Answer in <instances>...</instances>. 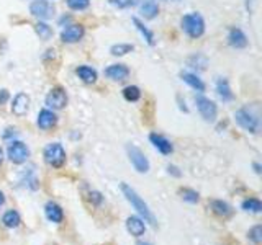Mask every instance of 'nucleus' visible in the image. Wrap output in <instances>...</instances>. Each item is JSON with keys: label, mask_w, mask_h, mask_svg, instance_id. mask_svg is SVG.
Returning a JSON list of instances; mask_svg holds the SVG:
<instances>
[{"label": "nucleus", "mask_w": 262, "mask_h": 245, "mask_svg": "<svg viewBox=\"0 0 262 245\" xmlns=\"http://www.w3.org/2000/svg\"><path fill=\"white\" fill-rule=\"evenodd\" d=\"M121 191H123L125 198L130 201L131 206H133V208L144 218V222H149L151 225H156V218H154V214L151 213V209L148 208V204L144 203L141 198H139V195L136 193V191H134L131 186H128L126 183L121 185Z\"/></svg>", "instance_id": "nucleus-1"}, {"label": "nucleus", "mask_w": 262, "mask_h": 245, "mask_svg": "<svg viewBox=\"0 0 262 245\" xmlns=\"http://www.w3.org/2000/svg\"><path fill=\"white\" fill-rule=\"evenodd\" d=\"M182 28L190 38H200L205 33V22L200 13L193 12L182 18Z\"/></svg>", "instance_id": "nucleus-2"}, {"label": "nucleus", "mask_w": 262, "mask_h": 245, "mask_svg": "<svg viewBox=\"0 0 262 245\" xmlns=\"http://www.w3.org/2000/svg\"><path fill=\"white\" fill-rule=\"evenodd\" d=\"M45 162L52 169H61L62 165L66 164V150L59 142H52V144H48L45 147Z\"/></svg>", "instance_id": "nucleus-3"}, {"label": "nucleus", "mask_w": 262, "mask_h": 245, "mask_svg": "<svg viewBox=\"0 0 262 245\" xmlns=\"http://www.w3.org/2000/svg\"><path fill=\"white\" fill-rule=\"evenodd\" d=\"M7 155L13 164H23L26 162V159L30 157V149L26 147V144H23L22 141H12L8 144Z\"/></svg>", "instance_id": "nucleus-4"}, {"label": "nucleus", "mask_w": 262, "mask_h": 245, "mask_svg": "<svg viewBox=\"0 0 262 245\" xmlns=\"http://www.w3.org/2000/svg\"><path fill=\"white\" fill-rule=\"evenodd\" d=\"M126 152H128V157L131 160V164L136 169L139 173H148L149 172V160L146 159V155L143 154L141 150L138 149L136 146H126Z\"/></svg>", "instance_id": "nucleus-5"}, {"label": "nucleus", "mask_w": 262, "mask_h": 245, "mask_svg": "<svg viewBox=\"0 0 262 245\" xmlns=\"http://www.w3.org/2000/svg\"><path fill=\"white\" fill-rule=\"evenodd\" d=\"M195 103H197V110L202 115V118L205 121H215L216 120V105L215 101H211L210 98H205L202 95L195 97Z\"/></svg>", "instance_id": "nucleus-6"}, {"label": "nucleus", "mask_w": 262, "mask_h": 245, "mask_svg": "<svg viewBox=\"0 0 262 245\" xmlns=\"http://www.w3.org/2000/svg\"><path fill=\"white\" fill-rule=\"evenodd\" d=\"M46 105L52 108V110H62L67 105V95L64 92V88L56 87L48 93L46 97Z\"/></svg>", "instance_id": "nucleus-7"}, {"label": "nucleus", "mask_w": 262, "mask_h": 245, "mask_svg": "<svg viewBox=\"0 0 262 245\" xmlns=\"http://www.w3.org/2000/svg\"><path fill=\"white\" fill-rule=\"evenodd\" d=\"M235 118L242 129L249 131V132H257L259 129V121H257L256 116H252L251 113H247L246 110H237L235 113Z\"/></svg>", "instance_id": "nucleus-8"}, {"label": "nucleus", "mask_w": 262, "mask_h": 245, "mask_svg": "<svg viewBox=\"0 0 262 245\" xmlns=\"http://www.w3.org/2000/svg\"><path fill=\"white\" fill-rule=\"evenodd\" d=\"M30 12L33 17H36L40 20H48L54 15V7H52L50 2H46V0H35V2L30 5Z\"/></svg>", "instance_id": "nucleus-9"}, {"label": "nucleus", "mask_w": 262, "mask_h": 245, "mask_svg": "<svg viewBox=\"0 0 262 245\" xmlns=\"http://www.w3.org/2000/svg\"><path fill=\"white\" fill-rule=\"evenodd\" d=\"M84 36V26L82 24H69L66 29H62L61 39L64 43H77Z\"/></svg>", "instance_id": "nucleus-10"}, {"label": "nucleus", "mask_w": 262, "mask_h": 245, "mask_svg": "<svg viewBox=\"0 0 262 245\" xmlns=\"http://www.w3.org/2000/svg\"><path fill=\"white\" fill-rule=\"evenodd\" d=\"M126 229L128 232L133 235V237H141L146 232V224H144L143 219H139L138 216H130L126 219Z\"/></svg>", "instance_id": "nucleus-11"}, {"label": "nucleus", "mask_w": 262, "mask_h": 245, "mask_svg": "<svg viewBox=\"0 0 262 245\" xmlns=\"http://www.w3.org/2000/svg\"><path fill=\"white\" fill-rule=\"evenodd\" d=\"M28 108H30V97H28L26 93H18V95L13 98V101H12L13 115H17V116L26 115Z\"/></svg>", "instance_id": "nucleus-12"}, {"label": "nucleus", "mask_w": 262, "mask_h": 245, "mask_svg": "<svg viewBox=\"0 0 262 245\" xmlns=\"http://www.w3.org/2000/svg\"><path fill=\"white\" fill-rule=\"evenodd\" d=\"M149 141L153 142V146L156 147V149L161 152L162 155H169V154H172V150H174V147L171 144V141H167L166 137L161 136V134H156V132H153L151 136H149Z\"/></svg>", "instance_id": "nucleus-13"}, {"label": "nucleus", "mask_w": 262, "mask_h": 245, "mask_svg": "<svg viewBox=\"0 0 262 245\" xmlns=\"http://www.w3.org/2000/svg\"><path fill=\"white\" fill-rule=\"evenodd\" d=\"M45 214H46V218L54 224H61L62 220H64V211H62L59 204L52 203V201H50V203L45 206Z\"/></svg>", "instance_id": "nucleus-14"}, {"label": "nucleus", "mask_w": 262, "mask_h": 245, "mask_svg": "<svg viewBox=\"0 0 262 245\" xmlns=\"http://www.w3.org/2000/svg\"><path fill=\"white\" fill-rule=\"evenodd\" d=\"M105 75L111 80H125L130 75V69L125 64H113L105 69Z\"/></svg>", "instance_id": "nucleus-15"}, {"label": "nucleus", "mask_w": 262, "mask_h": 245, "mask_svg": "<svg viewBox=\"0 0 262 245\" xmlns=\"http://www.w3.org/2000/svg\"><path fill=\"white\" fill-rule=\"evenodd\" d=\"M57 122V116L50 110H41L40 115H38V127L40 129H51L54 127Z\"/></svg>", "instance_id": "nucleus-16"}, {"label": "nucleus", "mask_w": 262, "mask_h": 245, "mask_svg": "<svg viewBox=\"0 0 262 245\" xmlns=\"http://www.w3.org/2000/svg\"><path fill=\"white\" fill-rule=\"evenodd\" d=\"M228 41L233 48L236 49H241V48H246L247 46V38L246 34L241 31L239 28H231L230 29V34H228Z\"/></svg>", "instance_id": "nucleus-17"}, {"label": "nucleus", "mask_w": 262, "mask_h": 245, "mask_svg": "<svg viewBox=\"0 0 262 245\" xmlns=\"http://www.w3.org/2000/svg\"><path fill=\"white\" fill-rule=\"evenodd\" d=\"M210 208H211L213 213H215L216 216H220V218H223V219L230 218V216L233 214L231 206L228 204L226 201H221V199H213L210 203Z\"/></svg>", "instance_id": "nucleus-18"}, {"label": "nucleus", "mask_w": 262, "mask_h": 245, "mask_svg": "<svg viewBox=\"0 0 262 245\" xmlns=\"http://www.w3.org/2000/svg\"><path fill=\"white\" fill-rule=\"evenodd\" d=\"M216 90H218V95H220L223 101H231L233 98H235L226 78H220V80L216 82Z\"/></svg>", "instance_id": "nucleus-19"}, {"label": "nucleus", "mask_w": 262, "mask_h": 245, "mask_svg": "<svg viewBox=\"0 0 262 245\" xmlns=\"http://www.w3.org/2000/svg\"><path fill=\"white\" fill-rule=\"evenodd\" d=\"M159 13V7L154 0H144V3L141 5V15L146 20H153L156 18Z\"/></svg>", "instance_id": "nucleus-20"}, {"label": "nucleus", "mask_w": 262, "mask_h": 245, "mask_svg": "<svg viewBox=\"0 0 262 245\" xmlns=\"http://www.w3.org/2000/svg\"><path fill=\"white\" fill-rule=\"evenodd\" d=\"M2 222L8 229H15V227H18V225H20L22 218H20V214H18L15 209H12V211H7V213L3 214Z\"/></svg>", "instance_id": "nucleus-21"}, {"label": "nucleus", "mask_w": 262, "mask_h": 245, "mask_svg": "<svg viewBox=\"0 0 262 245\" xmlns=\"http://www.w3.org/2000/svg\"><path fill=\"white\" fill-rule=\"evenodd\" d=\"M76 74L79 75L80 80L85 82V83H94V82L97 80V72H95L92 67H89V66H80V67H77Z\"/></svg>", "instance_id": "nucleus-22"}, {"label": "nucleus", "mask_w": 262, "mask_h": 245, "mask_svg": "<svg viewBox=\"0 0 262 245\" xmlns=\"http://www.w3.org/2000/svg\"><path fill=\"white\" fill-rule=\"evenodd\" d=\"M181 77H182L183 82L188 83V85L193 88V90H197V92H205V83H203L197 75H193V74H188V72H183Z\"/></svg>", "instance_id": "nucleus-23"}, {"label": "nucleus", "mask_w": 262, "mask_h": 245, "mask_svg": "<svg viewBox=\"0 0 262 245\" xmlns=\"http://www.w3.org/2000/svg\"><path fill=\"white\" fill-rule=\"evenodd\" d=\"M241 208L246 211V213H261L262 211V203L257 198H247L242 201Z\"/></svg>", "instance_id": "nucleus-24"}, {"label": "nucleus", "mask_w": 262, "mask_h": 245, "mask_svg": "<svg viewBox=\"0 0 262 245\" xmlns=\"http://www.w3.org/2000/svg\"><path fill=\"white\" fill-rule=\"evenodd\" d=\"M133 23H134V26L139 29V33L144 36V39L148 41V44H151V46H153V44H154V34H153L151 29H148L146 26H144L139 18H133Z\"/></svg>", "instance_id": "nucleus-25"}, {"label": "nucleus", "mask_w": 262, "mask_h": 245, "mask_svg": "<svg viewBox=\"0 0 262 245\" xmlns=\"http://www.w3.org/2000/svg\"><path fill=\"white\" fill-rule=\"evenodd\" d=\"M123 97L128 101H138L139 98H141V90L134 85H128L123 88Z\"/></svg>", "instance_id": "nucleus-26"}, {"label": "nucleus", "mask_w": 262, "mask_h": 245, "mask_svg": "<svg viewBox=\"0 0 262 245\" xmlns=\"http://www.w3.org/2000/svg\"><path fill=\"white\" fill-rule=\"evenodd\" d=\"M134 49L133 44H123V43H120V44H115V46H111L110 49V52L113 54V56H125V54H128L131 52Z\"/></svg>", "instance_id": "nucleus-27"}, {"label": "nucleus", "mask_w": 262, "mask_h": 245, "mask_svg": "<svg viewBox=\"0 0 262 245\" xmlns=\"http://www.w3.org/2000/svg\"><path fill=\"white\" fill-rule=\"evenodd\" d=\"M36 33H38V36H40L43 41H48L51 36H52V29L50 24H46V23H43L40 22L36 24Z\"/></svg>", "instance_id": "nucleus-28"}, {"label": "nucleus", "mask_w": 262, "mask_h": 245, "mask_svg": "<svg viewBox=\"0 0 262 245\" xmlns=\"http://www.w3.org/2000/svg\"><path fill=\"white\" fill-rule=\"evenodd\" d=\"M181 195L182 198L188 201V203H198V199H200V196H198V193L195 190H190V188H182L181 190Z\"/></svg>", "instance_id": "nucleus-29"}, {"label": "nucleus", "mask_w": 262, "mask_h": 245, "mask_svg": "<svg viewBox=\"0 0 262 245\" xmlns=\"http://www.w3.org/2000/svg\"><path fill=\"white\" fill-rule=\"evenodd\" d=\"M247 237H249V240H252L254 244H261L262 242V227L259 224L254 225L249 232H247Z\"/></svg>", "instance_id": "nucleus-30"}, {"label": "nucleus", "mask_w": 262, "mask_h": 245, "mask_svg": "<svg viewBox=\"0 0 262 245\" xmlns=\"http://www.w3.org/2000/svg\"><path fill=\"white\" fill-rule=\"evenodd\" d=\"M90 0H67V7L71 10H85L89 8Z\"/></svg>", "instance_id": "nucleus-31"}, {"label": "nucleus", "mask_w": 262, "mask_h": 245, "mask_svg": "<svg viewBox=\"0 0 262 245\" xmlns=\"http://www.w3.org/2000/svg\"><path fill=\"white\" fill-rule=\"evenodd\" d=\"M139 2V0H110V3L113 5V7H118V8H130V7H134Z\"/></svg>", "instance_id": "nucleus-32"}, {"label": "nucleus", "mask_w": 262, "mask_h": 245, "mask_svg": "<svg viewBox=\"0 0 262 245\" xmlns=\"http://www.w3.org/2000/svg\"><path fill=\"white\" fill-rule=\"evenodd\" d=\"M8 100V92L7 90H0V105H3Z\"/></svg>", "instance_id": "nucleus-33"}, {"label": "nucleus", "mask_w": 262, "mask_h": 245, "mask_svg": "<svg viewBox=\"0 0 262 245\" xmlns=\"http://www.w3.org/2000/svg\"><path fill=\"white\" fill-rule=\"evenodd\" d=\"M169 173L176 175V176H181V172H177V169L174 165H169Z\"/></svg>", "instance_id": "nucleus-34"}, {"label": "nucleus", "mask_w": 262, "mask_h": 245, "mask_svg": "<svg viewBox=\"0 0 262 245\" xmlns=\"http://www.w3.org/2000/svg\"><path fill=\"white\" fill-rule=\"evenodd\" d=\"M3 203H5V196H3V193L0 191V208L3 206Z\"/></svg>", "instance_id": "nucleus-35"}, {"label": "nucleus", "mask_w": 262, "mask_h": 245, "mask_svg": "<svg viewBox=\"0 0 262 245\" xmlns=\"http://www.w3.org/2000/svg\"><path fill=\"white\" fill-rule=\"evenodd\" d=\"M2 162H3V150H2V147H0V165H2Z\"/></svg>", "instance_id": "nucleus-36"}, {"label": "nucleus", "mask_w": 262, "mask_h": 245, "mask_svg": "<svg viewBox=\"0 0 262 245\" xmlns=\"http://www.w3.org/2000/svg\"><path fill=\"white\" fill-rule=\"evenodd\" d=\"M254 169H256L257 173H261V165L259 164H254Z\"/></svg>", "instance_id": "nucleus-37"}, {"label": "nucleus", "mask_w": 262, "mask_h": 245, "mask_svg": "<svg viewBox=\"0 0 262 245\" xmlns=\"http://www.w3.org/2000/svg\"><path fill=\"white\" fill-rule=\"evenodd\" d=\"M136 245H151V244H148V242H138Z\"/></svg>", "instance_id": "nucleus-38"}]
</instances>
